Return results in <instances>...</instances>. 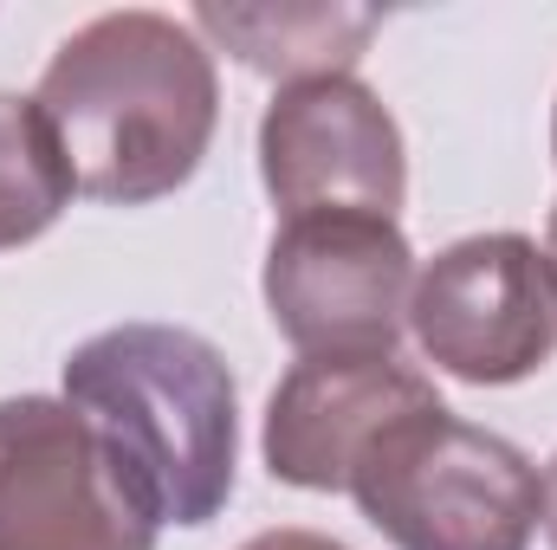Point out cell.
Instances as JSON below:
<instances>
[{"label":"cell","instance_id":"1","mask_svg":"<svg viewBox=\"0 0 557 550\" xmlns=\"http://www.w3.org/2000/svg\"><path fill=\"white\" fill-rule=\"evenodd\" d=\"M33 104L65 149L78 195L149 208L195 182L221 124V78L188 20L124 7L85 20L46 59Z\"/></svg>","mask_w":557,"mask_h":550},{"label":"cell","instance_id":"2","mask_svg":"<svg viewBox=\"0 0 557 550\" xmlns=\"http://www.w3.org/2000/svg\"><path fill=\"white\" fill-rule=\"evenodd\" d=\"M65 402L85 414L149 525H214L240 466V389L227 357L182 324H117L65 357Z\"/></svg>","mask_w":557,"mask_h":550},{"label":"cell","instance_id":"3","mask_svg":"<svg viewBox=\"0 0 557 550\" xmlns=\"http://www.w3.org/2000/svg\"><path fill=\"white\" fill-rule=\"evenodd\" d=\"M350 499L396 550H532L545 525L539 466L441 402L403 414L363 453Z\"/></svg>","mask_w":557,"mask_h":550},{"label":"cell","instance_id":"4","mask_svg":"<svg viewBox=\"0 0 557 550\" xmlns=\"http://www.w3.org/2000/svg\"><path fill=\"white\" fill-rule=\"evenodd\" d=\"M267 311L298 357H396L416 247L383 214H298L267 247Z\"/></svg>","mask_w":557,"mask_h":550},{"label":"cell","instance_id":"5","mask_svg":"<svg viewBox=\"0 0 557 550\" xmlns=\"http://www.w3.org/2000/svg\"><path fill=\"white\" fill-rule=\"evenodd\" d=\"M409 330L421 357L473 389H506L557 357V285L525 234H467L416 273Z\"/></svg>","mask_w":557,"mask_h":550},{"label":"cell","instance_id":"6","mask_svg":"<svg viewBox=\"0 0 557 550\" xmlns=\"http://www.w3.org/2000/svg\"><path fill=\"white\" fill-rule=\"evenodd\" d=\"M0 550H156L149 512L65 396L0 402Z\"/></svg>","mask_w":557,"mask_h":550},{"label":"cell","instance_id":"7","mask_svg":"<svg viewBox=\"0 0 557 550\" xmlns=\"http://www.w3.org/2000/svg\"><path fill=\"white\" fill-rule=\"evenodd\" d=\"M260 175L278 221L298 214H383L396 221L409 201V149L389 104L337 72L278 85L260 117Z\"/></svg>","mask_w":557,"mask_h":550},{"label":"cell","instance_id":"8","mask_svg":"<svg viewBox=\"0 0 557 550\" xmlns=\"http://www.w3.org/2000/svg\"><path fill=\"white\" fill-rule=\"evenodd\" d=\"M441 402L403 357H298L267 402V473L298 492H350L363 453L403 421Z\"/></svg>","mask_w":557,"mask_h":550},{"label":"cell","instance_id":"9","mask_svg":"<svg viewBox=\"0 0 557 550\" xmlns=\"http://www.w3.org/2000/svg\"><path fill=\"white\" fill-rule=\"evenodd\" d=\"M195 33L221 39L247 72L267 78H337L363 59L370 33L383 13L370 7H311V0H278V7H195Z\"/></svg>","mask_w":557,"mask_h":550},{"label":"cell","instance_id":"10","mask_svg":"<svg viewBox=\"0 0 557 550\" xmlns=\"http://www.w3.org/2000/svg\"><path fill=\"white\" fill-rule=\"evenodd\" d=\"M72 195H78L72 162L52 124L39 117V104L0 91V253L39 240L72 208Z\"/></svg>","mask_w":557,"mask_h":550},{"label":"cell","instance_id":"11","mask_svg":"<svg viewBox=\"0 0 557 550\" xmlns=\"http://www.w3.org/2000/svg\"><path fill=\"white\" fill-rule=\"evenodd\" d=\"M240 550H350V545H337V538H324V532H305V525H278V532L247 538Z\"/></svg>","mask_w":557,"mask_h":550},{"label":"cell","instance_id":"12","mask_svg":"<svg viewBox=\"0 0 557 550\" xmlns=\"http://www.w3.org/2000/svg\"><path fill=\"white\" fill-rule=\"evenodd\" d=\"M539 479H545V538H552V550H557V453Z\"/></svg>","mask_w":557,"mask_h":550},{"label":"cell","instance_id":"13","mask_svg":"<svg viewBox=\"0 0 557 550\" xmlns=\"http://www.w3.org/2000/svg\"><path fill=\"white\" fill-rule=\"evenodd\" d=\"M545 266H552V285H557V208H552V234H545Z\"/></svg>","mask_w":557,"mask_h":550},{"label":"cell","instance_id":"14","mask_svg":"<svg viewBox=\"0 0 557 550\" xmlns=\"http://www.w3.org/2000/svg\"><path fill=\"white\" fill-rule=\"evenodd\" d=\"M552 155H557V111H552Z\"/></svg>","mask_w":557,"mask_h":550}]
</instances>
